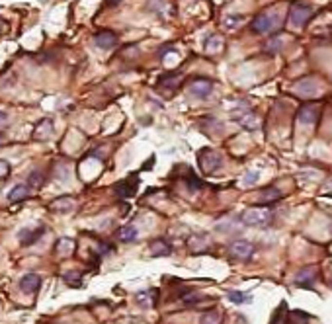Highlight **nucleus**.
<instances>
[{"label": "nucleus", "mask_w": 332, "mask_h": 324, "mask_svg": "<svg viewBox=\"0 0 332 324\" xmlns=\"http://www.w3.org/2000/svg\"><path fill=\"white\" fill-rule=\"evenodd\" d=\"M279 24H281V14H277V10L276 8H270V10H264V12H260L254 20H252V30L256 32V34H272V32H276L277 28H279Z\"/></svg>", "instance_id": "obj_1"}, {"label": "nucleus", "mask_w": 332, "mask_h": 324, "mask_svg": "<svg viewBox=\"0 0 332 324\" xmlns=\"http://www.w3.org/2000/svg\"><path fill=\"white\" fill-rule=\"evenodd\" d=\"M272 219H274V211L268 207H250L240 217V221L248 227H268Z\"/></svg>", "instance_id": "obj_2"}, {"label": "nucleus", "mask_w": 332, "mask_h": 324, "mask_svg": "<svg viewBox=\"0 0 332 324\" xmlns=\"http://www.w3.org/2000/svg\"><path fill=\"white\" fill-rule=\"evenodd\" d=\"M198 160H200V168L205 174H213L223 166V156L213 148H202L198 154Z\"/></svg>", "instance_id": "obj_3"}, {"label": "nucleus", "mask_w": 332, "mask_h": 324, "mask_svg": "<svg viewBox=\"0 0 332 324\" xmlns=\"http://www.w3.org/2000/svg\"><path fill=\"white\" fill-rule=\"evenodd\" d=\"M289 16H291L293 26H297V28H305V26H307V22L313 18V8H311V6H307V4H299V2H295V4L291 6Z\"/></svg>", "instance_id": "obj_4"}, {"label": "nucleus", "mask_w": 332, "mask_h": 324, "mask_svg": "<svg viewBox=\"0 0 332 324\" xmlns=\"http://www.w3.org/2000/svg\"><path fill=\"white\" fill-rule=\"evenodd\" d=\"M211 88H213V82H211L209 78H203V76L194 78V80L190 82V86H188L190 94H192L194 98H198V100H205V98L211 94Z\"/></svg>", "instance_id": "obj_5"}, {"label": "nucleus", "mask_w": 332, "mask_h": 324, "mask_svg": "<svg viewBox=\"0 0 332 324\" xmlns=\"http://www.w3.org/2000/svg\"><path fill=\"white\" fill-rule=\"evenodd\" d=\"M316 275H318V270L314 266H307V268L299 270V273L295 277V285L301 287V289H313L314 281H316Z\"/></svg>", "instance_id": "obj_6"}, {"label": "nucleus", "mask_w": 332, "mask_h": 324, "mask_svg": "<svg viewBox=\"0 0 332 324\" xmlns=\"http://www.w3.org/2000/svg\"><path fill=\"white\" fill-rule=\"evenodd\" d=\"M233 117H235V119L240 123V127L246 129V131H256V129H258V119H256V115H254L248 108H240L239 111L233 113Z\"/></svg>", "instance_id": "obj_7"}, {"label": "nucleus", "mask_w": 332, "mask_h": 324, "mask_svg": "<svg viewBox=\"0 0 332 324\" xmlns=\"http://www.w3.org/2000/svg\"><path fill=\"white\" fill-rule=\"evenodd\" d=\"M254 254V244L248 240H235L231 244V256L237 260H250Z\"/></svg>", "instance_id": "obj_8"}, {"label": "nucleus", "mask_w": 332, "mask_h": 324, "mask_svg": "<svg viewBox=\"0 0 332 324\" xmlns=\"http://www.w3.org/2000/svg\"><path fill=\"white\" fill-rule=\"evenodd\" d=\"M318 90V84L313 76H305L301 78L297 84H295V94L301 96V98H309V96H314Z\"/></svg>", "instance_id": "obj_9"}, {"label": "nucleus", "mask_w": 332, "mask_h": 324, "mask_svg": "<svg viewBox=\"0 0 332 324\" xmlns=\"http://www.w3.org/2000/svg\"><path fill=\"white\" fill-rule=\"evenodd\" d=\"M209 236L207 234H202V233H196V234H192L190 238H188V248H190V252L192 254H202V252H205L207 248H209Z\"/></svg>", "instance_id": "obj_10"}, {"label": "nucleus", "mask_w": 332, "mask_h": 324, "mask_svg": "<svg viewBox=\"0 0 332 324\" xmlns=\"http://www.w3.org/2000/svg\"><path fill=\"white\" fill-rule=\"evenodd\" d=\"M316 117H318V108L314 104H305L297 113V119L303 125H313L316 121Z\"/></svg>", "instance_id": "obj_11"}, {"label": "nucleus", "mask_w": 332, "mask_h": 324, "mask_svg": "<svg viewBox=\"0 0 332 324\" xmlns=\"http://www.w3.org/2000/svg\"><path fill=\"white\" fill-rule=\"evenodd\" d=\"M94 43H96L100 49H111V47L117 43V36H115L113 32H110V30H104V32L96 34Z\"/></svg>", "instance_id": "obj_12"}, {"label": "nucleus", "mask_w": 332, "mask_h": 324, "mask_svg": "<svg viewBox=\"0 0 332 324\" xmlns=\"http://www.w3.org/2000/svg\"><path fill=\"white\" fill-rule=\"evenodd\" d=\"M20 287L26 291V293H36L39 287H41V277L37 273H26L20 281Z\"/></svg>", "instance_id": "obj_13"}, {"label": "nucleus", "mask_w": 332, "mask_h": 324, "mask_svg": "<svg viewBox=\"0 0 332 324\" xmlns=\"http://www.w3.org/2000/svg\"><path fill=\"white\" fill-rule=\"evenodd\" d=\"M180 82H182V74H178V72H172V74H164L160 80H158V86L160 88H164V90H176L178 86H180Z\"/></svg>", "instance_id": "obj_14"}, {"label": "nucleus", "mask_w": 332, "mask_h": 324, "mask_svg": "<svg viewBox=\"0 0 332 324\" xmlns=\"http://www.w3.org/2000/svg\"><path fill=\"white\" fill-rule=\"evenodd\" d=\"M150 254L152 256H170L172 254V246L166 242L164 238H158V240H152L150 242Z\"/></svg>", "instance_id": "obj_15"}, {"label": "nucleus", "mask_w": 332, "mask_h": 324, "mask_svg": "<svg viewBox=\"0 0 332 324\" xmlns=\"http://www.w3.org/2000/svg\"><path fill=\"white\" fill-rule=\"evenodd\" d=\"M28 196H30V186H26V184H18V186H14V190L10 192L8 199H10L12 203H18V201L26 199Z\"/></svg>", "instance_id": "obj_16"}, {"label": "nucleus", "mask_w": 332, "mask_h": 324, "mask_svg": "<svg viewBox=\"0 0 332 324\" xmlns=\"http://www.w3.org/2000/svg\"><path fill=\"white\" fill-rule=\"evenodd\" d=\"M73 207H74V199L69 198V196H63V198H59V199H55L51 203V209L53 211H71Z\"/></svg>", "instance_id": "obj_17"}, {"label": "nucleus", "mask_w": 332, "mask_h": 324, "mask_svg": "<svg viewBox=\"0 0 332 324\" xmlns=\"http://www.w3.org/2000/svg\"><path fill=\"white\" fill-rule=\"evenodd\" d=\"M137 236H139V233H137V229H135L133 225L121 227L119 233H117V238H119L121 242H133V240H137Z\"/></svg>", "instance_id": "obj_18"}, {"label": "nucleus", "mask_w": 332, "mask_h": 324, "mask_svg": "<svg viewBox=\"0 0 332 324\" xmlns=\"http://www.w3.org/2000/svg\"><path fill=\"white\" fill-rule=\"evenodd\" d=\"M281 192L277 190V188H268V190H264L262 194H260V199L264 201V203H274V201H277V199H281Z\"/></svg>", "instance_id": "obj_19"}, {"label": "nucleus", "mask_w": 332, "mask_h": 324, "mask_svg": "<svg viewBox=\"0 0 332 324\" xmlns=\"http://www.w3.org/2000/svg\"><path fill=\"white\" fill-rule=\"evenodd\" d=\"M73 250H74V242L71 238H61L57 242V254L59 256H69V254H73Z\"/></svg>", "instance_id": "obj_20"}, {"label": "nucleus", "mask_w": 332, "mask_h": 324, "mask_svg": "<svg viewBox=\"0 0 332 324\" xmlns=\"http://www.w3.org/2000/svg\"><path fill=\"white\" fill-rule=\"evenodd\" d=\"M227 299L235 305H242V303H250V295L248 293H242V291H227Z\"/></svg>", "instance_id": "obj_21"}, {"label": "nucleus", "mask_w": 332, "mask_h": 324, "mask_svg": "<svg viewBox=\"0 0 332 324\" xmlns=\"http://www.w3.org/2000/svg\"><path fill=\"white\" fill-rule=\"evenodd\" d=\"M200 324H221V312L219 310H207L200 316Z\"/></svg>", "instance_id": "obj_22"}, {"label": "nucleus", "mask_w": 332, "mask_h": 324, "mask_svg": "<svg viewBox=\"0 0 332 324\" xmlns=\"http://www.w3.org/2000/svg\"><path fill=\"white\" fill-rule=\"evenodd\" d=\"M41 234H43V229H37L36 233H34V231L24 229V231L20 233V242H22V244H32V242H34L37 236H41Z\"/></svg>", "instance_id": "obj_23"}, {"label": "nucleus", "mask_w": 332, "mask_h": 324, "mask_svg": "<svg viewBox=\"0 0 332 324\" xmlns=\"http://www.w3.org/2000/svg\"><path fill=\"white\" fill-rule=\"evenodd\" d=\"M242 24V16L240 14H229V16H225V20H223V28H227V30H235L237 26H240Z\"/></svg>", "instance_id": "obj_24"}, {"label": "nucleus", "mask_w": 332, "mask_h": 324, "mask_svg": "<svg viewBox=\"0 0 332 324\" xmlns=\"http://www.w3.org/2000/svg\"><path fill=\"white\" fill-rule=\"evenodd\" d=\"M43 180H45L43 172H41V170H34V172L30 174V178H28V186H30V188H41V186H43Z\"/></svg>", "instance_id": "obj_25"}, {"label": "nucleus", "mask_w": 332, "mask_h": 324, "mask_svg": "<svg viewBox=\"0 0 332 324\" xmlns=\"http://www.w3.org/2000/svg\"><path fill=\"white\" fill-rule=\"evenodd\" d=\"M188 184H190L188 188H192L194 192H198V190H202V188H203V182H202V180H200L194 172H190V174H188Z\"/></svg>", "instance_id": "obj_26"}, {"label": "nucleus", "mask_w": 332, "mask_h": 324, "mask_svg": "<svg viewBox=\"0 0 332 324\" xmlns=\"http://www.w3.org/2000/svg\"><path fill=\"white\" fill-rule=\"evenodd\" d=\"M291 320H293L295 324H307V322H309V314H305L303 310H293Z\"/></svg>", "instance_id": "obj_27"}, {"label": "nucleus", "mask_w": 332, "mask_h": 324, "mask_svg": "<svg viewBox=\"0 0 332 324\" xmlns=\"http://www.w3.org/2000/svg\"><path fill=\"white\" fill-rule=\"evenodd\" d=\"M279 49H281V39H277V37H274V39L266 45V51H268V53H277Z\"/></svg>", "instance_id": "obj_28"}, {"label": "nucleus", "mask_w": 332, "mask_h": 324, "mask_svg": "<svg viewBox=\"0 0 332 324\" xmlns=\"http://www.w3.org/2000/svg\"><path fill=\"white\" fill-rule=\"evenodd\" d=\"M65 279H67V283L69 285H74V287H78L80 285V275L78 273H73V271H69V273H65Z\"/></svg>", "instance_id": "obj_29"}, {"label": "nucleus", "mask_w": 332, "mask_h": 324, "mask_svg": "<svg viewBox=\"0 0 332 324\" xmlns=\"http://www.w3.org/2000/svg\"><path fill=\"white\" fill-rule=\"evenodd\" d=\"M235 225H237V219H233V217H231V219H227V221L219 223V229H221V231H231Z\"/></svg>", "instance_id": "obj_30"}, {"label": "nucleus", "mask_w": 332, "mask_h": 324, "mask_svg": "<svg viewBox=\"0 0 332 324\" xmlns=\"http://www.w3.org/2000/svg\"><path fill=\"white\" fill-rule=\"evenodd\" d=\"M8 172H10V164H8L6 160H0V178L8 176Z\"/></svg>", "instance_id": "obj_31"}, {"label": "nucleus", "mask_w": 332, "mask_h": 324, "mask_svg": "<svg viewBox=\"0 0 332 324\" xmlns=\"http://www.w3.org/2000/svg\"><path fill=\"white\" fill-rule=\"evenodd\" d=\"M137 301H139L143 306H148V305H150V303H148V293H139V295H137Z\"/></svg>", "instance_id": "obj_32"}, {"label": "nucleus", "mask_w": 332, "mask_h": 324, "mask_svg": "<svg viewBox=\"0 0 332 324\" xmlns=\"http://www.w3.org/2000/svg\"><path fill=\"white\" fill-rule=\"evenodd\" d=\"M8 125V115L4 111H0V129H4Z\"/></svg>", "instance_id": "obj_33"}, {"label": "nucleus", "mask_w": 332, "mask_h": 324, "mask_svg": "<svg viewBox=\"0 0 332 324\" xmlns=\"http://www.w3.org/2000/svg\"><path fill=\"white\" fill-rule=\"evenodd\" d=\"M256 178H258V174H252V172H248V174H246V178H244V180H246V184H250V182H254V180H256Z\"/></svg>", "instance_id": "obj_34"}, {"label": "nucleus", "mask_w": 332, "mask_h": 324, "mask_svg": "<svg viewBox=\"0 0 332 324\" xmlns=\"http://www.w3.org/2000/svg\"><path fill=\"white\" fill-rule=\"evenodd\" d=\"M121 0H108V4H119Z\"/></svg>", "instance_id": "obj_35"}, {"label": "nucleus", "mask_w": 332, "mask_h": 324, "mask_svg": "<svg viewBox=\"0 0 332 324\" xmlns=\"http://www.w3.org/2000/svg\"><path fill=\"white\" fill-rule=\"evenodd\" d=\"M328 283H330V285H332V277H330V281H328Z\"/></svg>", "instance_id": "obj_36"}]
</instances>
